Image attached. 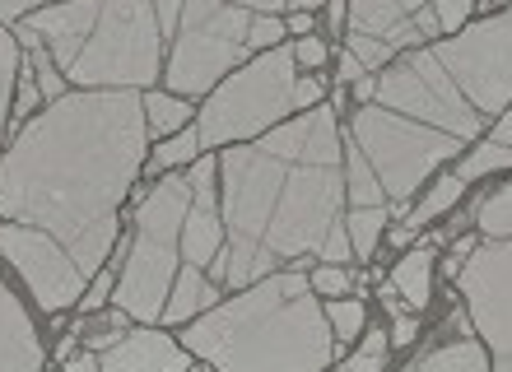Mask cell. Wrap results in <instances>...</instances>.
<instances>
[{"instance_id": "cell-2", "label": "cell", "mask_w": 512, "mask_h": 372, "mask_svg": "<svg viewBox=\"0 0 512 372\" xmlns=\"http://www.w3.org/2000/svg\"><path fill=\"white\" fill-rule=\"evenodd\" d=\"M224 252L215 275L229 289H252L280 261L322 252L345 205V145L331 107L275 126L224 163Z\"/></svg>"}, {"instance_id": "cell-5", "label": "cell", "mask_w": 512, "mask_h": 372, "mask_svg": "<svg viewBox=\"0 0 512 372\" xmlns=\"http://www.w3.org/2000/svg\"><path fill=\"white\" fill-rule=\"evenodd\" d=\"M191 210V173L163 177L135 214V242L117 284V307L135 321H159L177 279V242Z\"/></svg>"}, {"instance_id": "cell-16", "label": "cell", "mask_w": 512, "mask_h": 372, "mask_svg": "<svg viewBox=\"0 0 512 372\" xmlns=\"http://www.w3.org/2000/svg\"><path fill=\"white\" fill-rule=\"evenodd\" d=\"M350 33H368V38H382L396 52V47H415L424 33H419L415 14L401 10V0H350Z\"/></svg>"}, {"instance_id": "cell-6", "label": "cell", "mask_w": 512, "mask_h": 372, "mask_svg": "<svg viewBox=\"0 0 512 372\" xmlns=\"http://www.w3.org/2000/svg\"><path fill=\"white\" fill-rule=\"evenodd\" d=\"M294 66V47H270L252 66L229 75L201 107V126H196L201 149L252 140V135L270 131L284 112H294Z\"/></svg>"}, {"instance_id": "cell-34", "label": "cell", "mask_w": 512, "mask_h": 372, "mask_svg": "<svg viewBox=\"0 0 512 372\" xmlns=\"http://www.w3.org/2000/svg\"><path fill=\"white\" fill-rule=\"evenodd\" d=\"M350 252H354L350 228L340 224V228H331V238L322 242V252H317V256H322V261H345V256H350Z\"/></svg>"}, {"instance_id": "cell-13", "label": "cell", "mask_w": 512, "mask_h": 372, "mask_svg": "<svg viewBox=\"0 0 512 372\" xmlns=\"http://www.w3.org/2000/svg\"><path fill=\"white\" fill-rule=\"evenodd\" d=\"M224 252V210H215V159L191 168V210L182 224V261L187 266H215Z\"/></svg>"}, {"instance_id": "cell-3", "label": "cell", "mask_w": 512, "mask_h": 372, "mask_svg": "<svg viewBox=\"0 0 512 372\" xmlns=\"http://www.w3.org/2000/svg\"><path fill=\"white\" fill-rule=\"evenodd\" d=\"M187 349L219 372H322L336 354L312 279L298 270L256 279L243 298L187 326Z\"/></svg>"}, {"instance_id": "cell-18", "label": "cell", "mask_w": 512, "mask_h": 372, "mask_svg": "<svg viewBox=\"0 0 512 372\" xmlns=\"http://www.w3.org/2000/svg\"><path fill=\"white\" fill-rule=\"evenodd\" d=\"M429 270H433V256L419 247V252H410V256L396 261V270H391V289L401 293L410 307H424L429 303Z\"/></svg>"}, {"instance_id": "cell-10", "label": "cell", "mask_w": 512, "mask_h": 372, "mask_svg": "<svg viewBox=\"0 0 512 372\" xmlns=\"http://www.w3.org/2000/svg\"><path fill=\"white\" fill-rule=\"evenodd\" d=\"M433 56L443 61V70L457 80V89L480 117L512 103V10L438 42Z\"/></svg>"}, {"instance_id": "cell-43", "label": "cell", "mask_w": 512, "mask_h": 372, "mask_svg": "<svg viewBox=\"0 0 512 372\" xmlns=\"http://www.w3.org/2000/svg\"><path fill=\"white\" fill-rule=\"evenodd\" d=\"M494 145H508L512 149V112H503L499 126H494Z\"/></svg>"}, {"instance_id": "cell-26", "label": "cell", "mask_w": 512, "mask_h": 372, "mask_svg": "<svg viewBox=\"0 0 512 372\" xmlns=\"http://www.w3.org/2000/svg\"><path fill=\"white\" fill-rule=\"evenodd\" d=\"M14 80H19V47L0 24V135H5V117H10V93Z\"/></svg>"}, {"instance_id": "cell-27", "label": "cell", "mask_w": 512, "mask_h": 372, "mask_svg": "<svg viewBox=\"0 0 512 372\" xmlns=\"http://www.w3.org/2000/svg\"><path fill=\"white\" fill-rule=\"evenodd\" d=\"M196 149H201V135H196V131H177L168 145L154 149V163H159V168H177V163L196 159Z\"/></svg>"}, {"instance_id": "cell-44", "label": "cell", "mask_w": 512, "mask_h": 372, "mask_svg": "<svg viewBox=\"0 0 512 372\" xmlns=\"http://www.w3.org/2000/svg\"><path fill=\"white\" fill-rule=\"evenodd\" d=\"M354 98H359V107H368V98H378V80H368L364 75V80L354 84Z\"/></svg>"}, {"instance_id": "cell-42", "label": "cell", "mask_w": 512, "mask_h": 372, "mask_svg": "<svg viewBox=\"0 0 512 372\" xmlns=\"http://www.w3.org/2000/svg\"><path fill=\"white\" fill-rule=\"evenodd\" d=\"M391 340H396V345H410V340H415V321H410V317H396V326H391Z\"/></svg>"}, {"instance_id": "cell-4", "label": "cell", "mask_w": 512, "mask_h": 372, "mask_svg": "<svg viewBox=\"0 0 512 372\" xmlns=\"http://www.w3.org/2000/svg\"><path fill=\"white\" fill-rule=\"evenodd\" d=\"M24 33L84 89H145L159 80L163 33L154 0H66L33 10Z\"/></svg>"}, {"instance_id": "cell-12", "label": "cell", "mask_w": 512, "mask_h": 372, "mask_svg": "<svg viewBox=\"0 0 512 372\" xmlns=\"http://www.w3.org/2000/svg\"><path fill=\"white\" fill-rule=\"evenodd\" d=\"M0 252L14 261V270L28 279V289L38 293V303L47 312H61V307L84 298L89 275L75 266V256L52 233H42L33 224H0Z\"/></svg>"}, {"instance_id": "cell-24", "label": "cell", "mask_w": 512, "mask_h": 372, "mask_svg": "<svg viewBox=\"0 0 512 372\" xmlns=\"http://www.w3.org/2000/svg\"><path fill=\"white\" fill-rule=\"evenodd\" d=\"M499 168H512V149L508 145H480V149H471L466 159H461V168H457V177L461 182H475V177H485V173H499Z\"/></svg>"}, {"instance_id": "cell-20", "label": "cell", "mask_w": 512, "mask_h": 372, "mask_svg": "<svg viewBox=\"0 0 512 372\" xmlns=\"http://www.w3.org/2000/svg\"><path fill=\"white\" fill-rule=\"evenodd\" d=\"M410 372H489V363H485V349L475 340H461V345L433 349L429 359H419Z\"/></svg>"}, {"instance_id": "cell-25", "label": "cell", "mask_w": 512, "mask_h": 372, "mask_svg": "<svg viewBox=\"0 0 512 372\" xmlns=\"http://www.w3.org/2000/svg\"><path fill=\"white\" fill-rule=\"evenodd\" d=\"M475 224L485 228L489 238H512V186L494 191V196L475 210Z\"/></svg>"}, {"instance_id": "cell-22", "label": "cell", "mask_w": 512, "mask_h": 372, "mask_svg": "<svg viewBox=\"0 0 512 372\" xmlns=\"http://www.w3.org/2000/svg\"><path fill=\"white\" fill-rule=\"evenodd\" d=\"M382 224H387V205H354V214L345 219V228H350V242H354V252L373 256V247H378V233Z\"/></svg>"}, {"instance_id": "cell-17", "label": "cell", "mask_w": 512, "mask_h": 372, "mask_svg": "<svg viewBox=\"0 0 512 372\" xmlns=\"http://www.w3.org/2000/svg\"><path fill=\"white\" fill-rule=\"evenodd\" d=\"M201 307H215V284L196 266H182L173 293H168V307H163V321H187V317H196Z\"/></svg>"}, {"instance_id": "cell-36", "label": "cell", "mask_w": 512, "mask_h": 372, "mask_svg": "<svg viewBox=\"0 0 512 372\" xmlns=\"http://www.w3.org/2000/svg\"><path fill=\"white\" fill-rule=\"evenodd\" d=\"M294 61H298V66H322V61H326V47L317 38H303L294 47Z\"/></svg>"}, {"instance_id": "cell-50", "label": "cell", "mask_w": 512, "mask_h": 372, "mask_svg": "<svg viewBox=\"0 0 512 372\" xmlns=\"http://www.w3.org/2000/svg\"><path fill=\"white\" fill-rule=\"evenodd\" d=\"M485 5H508V0H485Z\"/></svg>"}, {"instance_id": "cell-11", "label": "cell", "mask_w": 512, "mask_h": 372, "mask_svg": "<svg viewBox=\"0 0 512 372\" xmlns=\"http://www.w3.org/2000/svg\"><path fill=\"white\" fill-rule=\"evenodd\" d=\"M475 326L494 349V372H512V238H489L457 275Z\"/></svg>"}, {"instance_id": "cell-30", "label": "cell", "mask_w": 512, "mask_h": 372, "mask_svg": "<svg viewBox=\"0 0 512 372\" xmlns=\"http://www.w3.org/2000/svg\"><path fill=\"white\" fill-rule=\"evenodd\" d=\"M350 56H359L364 70H373V66H387L391 61V47L382 38H368V33H350Z\"/></svg>"}, {"instance_id": "cell-14", "label": "cell", "mask_w": 512, "mask_h": 372, "mask_svg": "<svg viewBox=\"0 0 512 372\" xmlns=\"http://www.w3.org/2000/svg\"><path fill=\"white\" fill-rule=\"evenodd\" d=\"M103 372H191V368H187V354H182L168 335L135 331L108 349Z\"/></svg>"}, {"instance_id": "cell-45", "label": "cell", "mask_w": 512, "mask_h": 372, "mask_svg": "<svg viewBox=\"0 0 512 372\" xmlns=\"http://www.w3.org/2000/svg\"><path fill=\"white\" fill-rule=\"evenodd\" d=\"M345 5H350V0H326V19H331V24H345Z\"/></svg>"}, {"instance_id": "cell-48", "label": "cell", "mask_w": 512, "mask_h": 372, "mask_svg": "<svg viewBox=\"0 0 512 372\" xmlns=\"http://www.w3.org/2000/svg\"><path fill=\"white\" fill-rule=\"evenodd\" d=\"M66 372H103V368H98V363L94 359H75V363H70V368Z\"/></svg>"}, {"instance_id": "cell-9", "label": "cell", "mask_w": 512, "mask_h": 372, "mask_svg": "<svg viewBox=\"0 0 512 372\" xmlns=\"http://www.w3.org/2000/svg\"><path fill=\"white\" fill-rule=\"evenodd\" d=\"M378 107L396 112V117L424 121L433 131L452 135V140H475L480 135V112L466 103V93L457 80L443 70V61L429 52L405 56L401 66H391L378 75Z\"/></svg>"}, {"instance_id": "cell-1", "label": "cell", "mask_w": 512, "mask_h": 372, "mask_svg": "<svg viewBox=\"0 0 512 372\" xmlns=\"http://www.w3.org/2000/svg\"><path fill=\"white\" fill-rule=\"evenodd\" d=\"M145 98L89 89L56 98L0 159V214L52 233L84 275L117 242V205L145 159Z\"/></svg>"}, {"instance_id": "cell-35", "label": "cell", "mask_w": 512, "mask_h": 372, "mask_svg": "<svg viewBox=\"0 0 512 372\" xmlns=\"http://www.w3.org/2000/svg\"><path fill=\"white\" fill-rule=\"evenodd\" d=\"M38 80H19V89H14V112H19V117H28V112H33V107H38Z\"/></svg>"}, {"instance_id": "cell-32", "label": "cell", "mask_w": 512, "mask_h": 372, "mask_svg": "<svg viewBox=\"0 0 512 372\" xmlns=\"http://www.w3.org/2000/svg\"><path fill=\"white\" fill-rule=\"evenodd\" d=\"M350 284H354L350 270H340V266H322L317 275H312V289L326 293V298H340V293L350 289Z\"/></svg>"}, {"instance_id": "cell-37", "label": "cell", "mask_w": 512, "mask_h": 372, "mask_svg": "<svg viewBox=\"0 0 512 372\" xmlns=\"http://www.w3.org/2000/svg\"><path fill=\"white\" fill-rule=\"evenodd\" d=\"M38 5H47V0H0V24L5 19H28Z\"/></svg>"}, {"instance_id": "cell-40", "label": "cell", "mask_w": 512, "mask_h": 372, "mask_svg": "<svg viewBox=\"0 0 512 372\" xmlns=\"http://www.w3.org/2000/svg\"><path fill=\"white\" fill-rule=\"evenodd\" d=\"M108 289H112V275H108V270H103V275L94 279V289H89V298H80V303L89 307V312H94V307L103 303V298H108Z\"/></svg>"}, {"instance_id": "cell-31", "label": "cell", "mask_w": 512, "mask_h": 372, "mask_svg": "<svg viewBox=\"0 0 512 372\" xmlns=\"http://www.w3.org/2000/svg\"><path fill=\"white\" fill-rule=\"evenodd\" d=\"M429 5H433V14H438V28H443V33H457V28L466 24V14H471L475 0H429Z\"/></svg>"}, {"instance_id": "cell-29", "label": "cell", "mask_w": 512, "mask_h": 372, "mask_svg": "<svg viewBox=\"0 0 512 372\" xmlns=\"http://www.w3.org/2000/svg\"><path fill=\"white\" fill-rule=\"evenodd\" d=\"M382 349H387V335H378V331H368L364 335V349L354 354L350 363L340 372H382Z\"/></svg>"}, {"instance_id": "cell-28", "label": "cell", "mask_w": 512, "mask_h": 372, "mask_svg": "<svg viewBox=\"0 0 512 372\" xmlns=\"http://www.w3.org/2000/svg\"><path fill=\"white\" fill-rule=\"evenodd\" d=\"M326 317H331L340 340H354V335L364 331V303H354V298H336V303L326 307Z\"/></svg>"}, {"instance_id": "cell-19", "label": "cell", "mask_w": 512, "mask_h": 372, "mask_svg": "<svg viewBox=\"0 0 512 372\" xmlns=\"http://www.w3.org/2000/svg\"><path fill=\"white\" fill-rule=\"evenodd\" d=\"M345 196H350L354 205H382V200H387L378 173H373V163L364 159L359 145H345Z\"/></svg>"}, {"instance_id": "cell-21", "label": "cell", "mask_w": 512, "mask_h": 372, "mask_svg": "<svg viewBox=\"0 0 512 372\" xmlns=\"http://www.w3.org/2000/svg\"><path fill=\"white\" fill-rule=\"evenodd\" d=\"M191 117V107L177 98V93H145V121L154 135H173L182 131Z\"/></svg>"}, {"instance_id": "cell-8", "label": "cell", "mask_w": 512, "mask_h": 372, "mask_svg": "<svg viewBox=\"0 0 512 372\" xmlns=\"http://www.w3.org/2000/svg\"><path fill=\"white\" fill-rule=\"evenodd\" d=\"M354 145L364 149V159L373 163V173H378L387 200L396 210H405V200L424 186V177H429L438 163L457 154L461 140L433 131L424 121L396 117V112L373 103V107H359V112H354Z\"/></svg>"}, {"instance_id": "cell-33", "label": "cell", "mask_w": 512, "mask_h": 372, "mask_svg": "<svg viewBox=\"0 0 512 372\" xmlns=\"http://www.w3.org/2000/svg\"><path fill=\"white\" fill-rule=\"evenodd\" d=\"M182 5H187V0H154V10H159V33H163V42L177 38V24H182Z\"/></svg>"}, {"instance_id": "cell-49", "label": "cell", "mask_w": 512, "mask_h": 372, "mask_svg": "<svg viewBox=\"0 0 512 372\" xmlns=\"http://www.w3.org/2000/svg\"><path fill=\"white\" fill-rule=\"evenodd\" d=\"M401 10L405 14H419V10H429V0H401Z\"/></svg>"}, {"instance_id": "cell-23", "label": "cell", "mask_w": 512, "mask_h": 372, "mask_svg": "<svg viewBox=\"0 0 512 372\" xmlns=\"http://www.w3.org/2000/svg\"><path fill=\"white\" fill-rule=\"evenodd\" d=\"M461 186H466V182H461L457 173H452V177H438V186H433L429 196H424L415 210H410V219H405V224L419 228V224H429V219H438L443 210H452V205L461 200Z\"/></svg>"}, {"instance_id": "cell-15", "label": "cell", "mask_w": 512, "mask_h": 372, "mask_svg": "<svg viewBox=\"0 0 512 372\" xmlns=\"http://www.w3.org/2000/svg\"><path fill=\"white\" fill-rule=\"evenodd\" d=\"M0 372H42L38 331L28 326V312L0 284Z\"/></svg>"}, {"instance_id": "cell-7", "label": "cell", "mask_w": 512, "mask_h": 372, "mask_svg": "<svg viewBox=\"0 0 512 372\" xmlns=\"http://www.w3.org/2000/svg\"><path fill=\"white\" fill-rule=\"evenodd\" d=\"M256 19L261 14L224 5V0H187L173 38V56H168V84H173L177 98L215 89L219 75H229L238 61L256 52Z\"/></svg>"}, {"instance_id": "cell-38", "label": "cell", "mask_w": 512, "mask_h": 372, "mask_svg": "<svg viewBox=\"0 0 512 372\" xmlns=\"http://www.w3.org/2000/svg\"><path fill=\"white\" fill-rule=\"evenodd\" d=\"M317 98H322V84L317 80H298L294 84V107H312Z\"/></svg>"}, {"instance_id": "cell-39", "label": "cell", "mask_w": 512, "mask_h": 372, "mask_svg": "<svg viewBox=\"0 0 512 372\" xmlns=\"http://www.w3.org/2000/svg\"><path fill=\"white\" fill-rule=\"evenodd\" d=\"M224 5H238V10H252V14H275V10H284L289 0H224Z\"/></svg>"}, {"instance_id": "cell-41", "label": "cell", "mask_w": 512, "mask_h": 372, "mask_svg": "<svg viewBox=\"0 0 512 372\" xmlns=\"http://www.w3.org/2000/svg\"><path fill=\"white\" fill-rule=\"evenodd\" d=\"M364 75H368V70H364V61H359V56H350V52L340 56V80L359 84V80H364Z\"/></svg>"}, {"instance_id": "cell-46", "label": "cell", "mask_w": 512, "mask_h": 372, "mask_svg": "<svg viewBox=\"0 0 512 372\" xmlns=\"http://www.w3.org/2000/svg\"><path fill=\"white\" fill-rule=\"evenodd\" d=\"M410 238H415V228H410V224H396V228H391V242H396V247H405Z\"/></svg>"}, {"instance_id": "cell-47", "label": "cell", "mask_w": 512, "mask_h": 372, "mask_svg": "<svg viewBox=\"0 0 512 372\" xmlns=\"http://www.w3.org/2000/svg\"><path fill=\"white\" fill-rule=\"evenodd\" d=\"M317 5H326V0H289V10H298V14H308V10H317Z\"/></svg>"}]
</instances>
